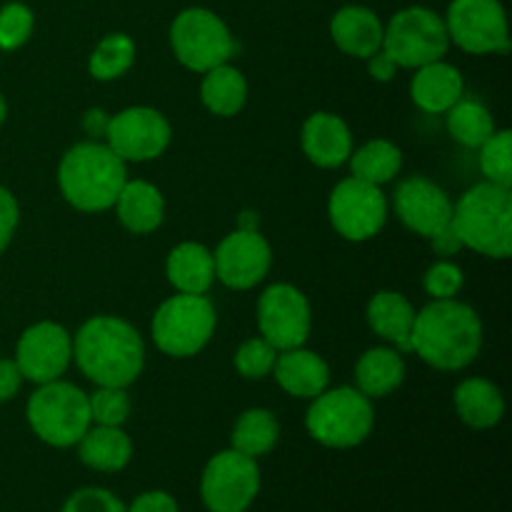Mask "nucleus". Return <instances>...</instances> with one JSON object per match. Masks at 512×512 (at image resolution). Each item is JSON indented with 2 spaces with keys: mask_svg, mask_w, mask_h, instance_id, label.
<instances>
[{
  "mask_svg": "<svg viewBox=\"0 0 512 512\" xmlns=\"http://www.w3.org/2000/svg\"><path fill=\"white\" fill-rule=\"evenodd\" d=\"M125 183L128 163L98 140L73 145L58 165L60 193L80 213L110 210Z\"/></svg>",
  "mask_w": 512,
  "mask_h": 512,
  "instance_id": "obj_3",
  "label": "nucleus"
},
{
  "mask_svg": "<svg viewBox=\"0 0 512 512\" xmlns=\"http://www.w3.org/2000/svg\"><path fill=\"white\" fill-rule=\"evenodd\" d=\"M455 410L460 420L473 430H490L503 420L505 400L498 385L485 378H468L455 388Z\"/></svg>",
  "mask_w": 512,
  "mask_h": 512,
  "instance_id": "obj_25",
  "label": "nucleus"
},
{
  "mask_svg": "<svg viewBox=\"0 0 512 512\" xmlns=\"http://www.w3.org/2000/svg\"><path fill=\"white\" fill-rule=\"evenodd\" d=\"M445 115L450 135L465 148H480L495 133L493 113L480 100L460 98Z\"/></svg>",
  "mask_w": 512,
  "mask_h": 512,
  "instance_id": "obj_31",
  "label": "nucleus"
},
{
  "mask_svg": "<svg viewBox=\"0 0 512 512\" xmlns=\"http://www.w3.org/2000/svg\"><path fill=\"white\" fill-rule=\"evenodd\" d=\"M405 360L395 348H370L355 363V383L370 400L388 398L403 385Z\"/></svg>",
  "mask_w": 512,
  "mask_h": 512,
  "instance_id": "obj_27",
  "label": "nucleus"
},
{
  "mask_svg": "<svg viewBox=\"0 0 512 512\" xmlns=\"http://www.w3.org/2000/svg\"><path fill=\"white\" fill-rule=\"evenodd\" d=\"M73 358L90 383L128 388L143 373L145 345L128 320L95 315L75 333Z\"/></svg>",
  "mask_w": 512,
  "mask_h": 512,
  "instance_id": "obj_1",
  "label": "nucleus"
},
{
  "mask_svg": "<svg viewBox=\"0 0 512 512\" xmlns=\"http://www.w3.org/2000/svg\"><path fill=\"white\" fill-rule=\"evenodd\" d=\"M368 73L373 80L388 83V80H393L395 73H398V65H395V60L390 58L383 48H380L378 53H373L368 58Z\"/></svg>",
  "mask_w": 512,
  "mask_h": 512,
  "instance_id": "obj_42",
  "label": "nucleus"
},
{
  "mask_svg": "<svg viewBox=\"0 0 512 512\" xmlns=\"http://www.w3.org/2000/svg\"><path fill=\"white\" fill-rule=\"evenodd\" d=\"M165 275L178 293L205 295L215 283L213 253L200 243L175 245L165 260Z\"/></svg>",
  "mask_w": 512,
  "mask_h": 512,
  "instance_id": "obj_24",
  "label": "nucleus"
},
{
  "mask_svg": "<svg viewBox=\"0 0 512 512\" xmlns=\"http://www.w3.org/2000/svg\"><path fill=\"white\" fill-rule=\"evenodd\" d=\"M383 30L378 13L363 5H345L330 20V35L333 43L345 55L368 60L370 55L383 48Z\"/></svg>",
  "mask_w": 512,
  "mask_h": 512,
  "instance_id": "obj_20",
  "label": "nucleus"
},
{
  "mask_svg": "<svg viewBox=\"0 0 512 512\" xmlns=\"http://www.w3.org/2000/svg\"><path fill=\"white\" fill-rule=\"evenodd\" d=\"M113 208L123 228L133 235L153 233L165 218L163 193L148 180H128Z\"/></svg>",
  "mask_w": 512,
  "mask_h": 512,
  "instance_id": "obj_22",
  "label": "nucleus"
},
{
  "mask_svg": "<svg viewBox=\"0 0 512 512\" xmlns=\"http://www.w3.org/2000/svg\"><path fill=\"white\" fill-rule=\"evenodd\" d=\"M103 138L123 163H145L160 158L168 150L173 128L160 110L135 105L108 118Z\"/></svg>",
  "mask_w": 512,
  "mask_h": 512,
  "instance_id": "obj_13",
  "label": "nucleus"
},
{
  "mask_svg": "<svg viewBox=\"0 0 512 512\" xmlns=\"http://www.w3.org/2000/svg\"><path fill=\"white\" fill-rule=\"evenodd\" d=\"M170 45L180 65L193 73H208L228 63L235 40L225 20L208 8H185L170 25Z\"/></svg>",
  "mask_w": 512,
  "mask_h": 512,
  "instance_id": "obj_9",
  "label": "nucleus"
},
{
  "mask_svg": "<svg viewBox=\"0 0 512 512\" xmlns=\"http://www.w3.org/2000/svg\"><path fill=\"white\" fill-rule=\"evenodd\" d=\"M18 220H20L18 200H15V195L10 193L8 188L0 185V255L5 253V248H8L10 240H13L15 228H18Z\"/></svg>",
  "mask_w": 512,
  "mask_h": 512,
  "instance_id": "obj_39",
  "label": "nucleus"
},
{
  "mask_svg": "<svg viewBox=\"0 0 512 512\" xmlns=\"http://www.w3.org/2000/svg\"><path fill=\"white\" fill-rule=\"evenodd\" d=\"M35 28L33 10L25 3H5L0 8V50H18L30 40Z\"/></svg>",
  "mask_w": 512,
  "mask_h": 512,
  "instance_id": "obj_35",
  "label": "nucleus"
},
{
  "mask_svg": "<svg viewBox=\"0 0 512 512\" xmlns=\"http://www.w3.org/2000/svg\"><path fill=\"white\" fill-rule=\"evenodd\" d=\"M483 348L480 315L460 300H433L415 313L410 350L435 370H463Z\"/></svg>",
  "mask_w": 512,
  "mask_h": 512,
  "instance_id": "obj_2",
  "label": "nucleus"
},
{
  "mask_svg": "<svg viewBox=\"0 0 512 512\" xmlns=\"http://www.w3.org/2000/svg\"><path fill=\"white\" fill-rule=\"evenodd\" d=\"M313 325L310 303L298 288L275 283L265 288L258 300L260 338L268 340L278 353L305 345Z\"/></svg>",
  "mask_w": 512,
  "mask_h": 512,
  "instance_id": "obj_14",
  "label": "nucleus"
},
{
  "mask_svg": "<svg viewBox=\"0 0 512 512\" xmlns=\"http://www.w3.org/2000/svg\"><path fill=\"white\" fill-rule=\"evenodd\" d=\"M450 43L470 55L508 53V15L500 0H453L445 13Z\"/></svg>",
  "mask_w": 512,
  "mask_h": 512,
  "instance_id": "obj_11",
  "label": "nucleus"
},
{
  "mask_svg": "<svg viewBox=\"0 0 512 512\" xmlns=\"http://www.w3.org/2000/svg\"><path fill=\"white\" fill-rule=\"evenodd\" d=\"M30 430L53 448H73L93 425L88 393L65 380L38 385L25 405Z\"/></svg>",
  "mask_w": 512,
  "mask_h": 512,
  "instance_id": "obj_6",
  "label": "nucleus"
},
{
  "mask_svg": "<svg viewBox=\"0 0 512 512\" xmlns=\"http://www.w3.org/2000/svg\"><path fill=\"white\" fill-rule=\"evenodd\" d=\"M453 228L463 248L493 260L512 255V190L478 183L453 205Z\"/></svg>",
  "mask_w": 512,
  "mask_h": 512,
  "instance_id": "obj_4",
  "label": "nucleus"
},
{
  "mask_svg": "<svg viewBox=\"0 0 512 512\" xmlns=\"http://www.w3.org/2000/svg\"><path fill=\"white\" fill-rule=\"evenodd\" d=\"M430 243H433V250L443 260L453 258V255H458L460 250H463V243H460V238H458V233H455L453 223H450L445 230H440L438 235H433V238H430Z\"/></svg>",
  "mask_w": 512,
  "mask_h": 512,
  "instance_id": "obj_43",
  "label": "nucleus"
},
{
  "mask_svg": "<svg viewBox=\"0 0 512 512\" xmlns=\"http://www.w3.org/2000/svg\"><path fill=\"white\" fill-rule=\"evenodd\" d=\"M368 325L378 338L393 343L398 350L410 353L415 308L398 290H380L368 303Z\"/></svg>",
  "mask_w": 512,
  "mask_h": 512,
  "instance_id": "obj_23",
  "label": "nucleus"
},
{
  "mask_svg": "<svg viewBox=\"0 0 512 512\" xmlns=\"http://www.w3.org/2000/svg\"><path fill=\"white\" fill-rule=\"evenodd\" d=\"M260 493V468L255 458L223 450L208 460L200 478V498L208 512H245Z\"/></svg>",
  "mask_w": 512,
  "mask_h": 512,
  "instance_id": "obj_10",
  "label": "nucleus"
},
{
  "mask_svg": "<svg viewBox=\"0 0 512 512\" xmlns=\"http://www.w3.org/2000/svg\"><path fill=\"white\" fill-rule=\"evenodd\" d=\"M135 63V43L125 33H110L95 45L88 70L95 80H115L128 73Z\"/></svg>",
  "mask_w": 512,
  "mask_h": 512,
  "instance_id": "obj_32",
  "label": "nucleus"
},
{
  "mask_svg": "<svg viewBox=\"0 0 512 512\" xmlns=\"http://www.w3.org/2000/svg\"><path fill=\"white\" fill-rule=\"evenodd\" d=\"M20 385H23V375H20L15 360L0 358V403H8L18 395Z\"/></svg>",
  "mask_w": 512,
  "mask_h": 512,
  "instance_id": "obj_41",
  "label": "nucleus"
},
{
  "mask_svg": "<svg viewBox=\"0 0 512 512\" xmlns=\"http://www.w3.org/2000/svg\"><path fill=\"white\" fill-rule=\"evenodd\" d=\"M480 170H483L488 183L512 188V133L510 130H495V133L480 145Z\"/></svg>",
  "mask_w": 512,
  "mask_h": 512,
  "instance_id": "obj_33",
  "label": "nucleus"
},
{
  "mask_svg": "<svg viewBox=\"0 0 512 512\" xmlns=\"http://www.w3.org/2000/svg\"><path fill=\"white\" fill-rule=\"evenodd\" d=\"M300 143H303V153L308 155L310 163L318 168H340L348 163L350 153H353V133H350L348 123L340 115L333 113H313L303 123V133H300Z\"/></svg>",
  "mask_w": 512,
  "mask_h": 512,
  "instance_id": "obj_18",
  "label": "nucleus"
},
{
  "mask_svg": "<svg viewBox=\"0 0 512 512\" xmlns=\"http://www.w3.org/2000/svg\"><path fill=\"white\" fill-rule=\"evenodd\" d=\"M463 90V75L455 65L445 63V60H435V63L418 68L413 75V83H410L413 103L433 115L448 113L463 98Z\"/></svg>",
  "mask_w": 512,
  "mask_h": 512,
  "instance_id": "obj_21",
  "label": "nucleus"
},
{
  "mask_svg": "<svg viewBox=\"0 0 512 512\" xmlns=\"http://www.w3.org/2000/svg\"><path fill=\"white\" fill-rule=\"evenodd\" d=\"M238 230H258V215H255V213L240 215V228Z\"/></svg>",
  "mask_w": 512,
  "mask_h": 512,
  "instance_id": "obj_45",
  "label": "nucleus"
},
{
  "mask_svg": "<svg viewBox=\"0 0 512 512\" xmlns=\"http://www.w3.org/2000/svg\"><path fill=\"white\" fill-rule=\"evenodd\" d=\"M128 512H180V508L173 495L163 493V490H148V493L138 495L133 505H128Z\"/></svg>",
  "mask_w": 512,
  "mask_h": 512,
  "instance_id": "obj_40",
  "label": "nucleus"
},
{
  "mask_svg": "<svg viewBox=\"0 0 512 512\" xmlns=\"http://www.w3.org/2000/svg\"><path fill=\"white\" fill-rule=\"evenodd\" d=\"M278 350L265 338H250L235 353V370L248 380H263L273 373Z\"/></svg>",
  "mask_w": 512,
  "mask_h": 512,
  "instance_id": "obj_36",
  "label": "nucleus"
},
{
  "mask_svg": "<svg viewBox=\"0 0 512 512\" xmlns=\"http://www.w3.org/2000/svg\"><path fill=\"white\" fill-rule=\"evenodd\" d=\"M383 50L398 68L418 70L435 60H443L450 50L443 15L423 5L398 10L383 30Z\"/></svg>",
  "mask_w": 512,
  "mask_h": 512,
  "instance_id": "obj_8",
  "label": "nucleus"
},
{
  "mask_svg": "<svg viewBox=\"0 0 512 512\" xmlns=\"http://www.w3.org/2000/svg\"><path fill=\"white\" fill-rule=\"evenodd\" d=\"M393 208L405 228L428 240L453 223V200L440 185L420 175L403 180L395 188Z\"/></svg>",
  "mask_w": 512,
  "mask_h": 512,
  "instance_id": "obj_17",
  "label": "nucleus"
},
{
  "mask_svg": "<svg viewBox=\"0 0 512 512\" xmlns=\"http://www.w3.org/2000/svg\"><path fill=\"white\" fill-rule=\"evenodd\" d=\"M215 325L218 315L205 295L178 293L155 310L150 333L160 353L170 358H193L210 343Z\"/></svg>",
  "mask_w": 512,
  "mask_h": 512,
  "instance_id": "obj_7",
  "label": "nucleus"
},
{
  "mask_svg": "<svg viewBox=\"0 0 512 512\" xmlns=\"http://www.w3.org/2000/svg\"><path fill=\"white\" fill-rule=\"evenodd\" d=\"M348 163L353 178H360L373 185H383L390 183L400 173V168H403V153H400V148L395 143L378 138L365 143L355 153H350Z\"/></svg>",
  "mask_w": 512,
  "mask_h": 512,
  "instance_id": "obj_30",
  "label": "nucleus"
},
{
  "mask_svg": "<svg viewBox=\"0 0 512 512\" xmlns=\"http://www.w3.org/2000/svg\"><path fill=\"white\" fill-rule=\"evenodd\" d=\"M5 118H8V103H5L3 93H0V125L5 123Z\"/></svg>",
  "mask_w": 512,
  "mask_h": 512,
  "instance_id": "obj_46",
  "label": "nucleus"
},
{
  "mask_svg": "<svg viewBox=\"0 0 512 512\" xmlns=\"http://www.w3.org/2000/svg\"><path fill=\"white\" fill-rule=\"evenodd\" d=\"M13 360L23 380L35 385L53 383L60 380L73 360V338L63 325L40 320L20 335Z\"/></svg>",
  "mask_w": 512,
  "mask_h": 512,
  "instance_id": "obj_15",
  "label": "nucleus"
},
{
  "mask_svg": "<svg viewBox=\"0 0 512 512\" xmlns=\"http://www.w3.org/2000/svg\"><path fill=\"white\" fill-rule=\"evenodd\" d=\"M280 425L275 415L265 408H250L235 420L230 443L233 450L248 455V458H263L278 445Z\"/></svg>",
  "mask_w": 512,
  "mask_h": 512,
  "instance_id": "obj_29",
  "label": "nucleus"
},
{
  "mask_svg": "<svg viewBox=\"0 0 512 512\" xmlns=\"http://www.w3.org/2000/svg\"><path fill=\"white\" fill-rule=\"evenodd\" d=\"M105 128H108V115H105L103 110H90V113L85 115V130H88L93 138L105 135Z\"/></svg>",
  "mask_w": 512,
  "mask_h": 512,
  "instance_id": "obj_44",
  "label": "nucleus"
},
{
  "mask_svg": "<svg viewBox=\"0 0 512 512\" xmlns=\"http://www.w3.org/2000/svg\"><path fill=\"white\" fill-rule=\"evenodd\" d=\"M215 280L230 290H250L263 283L273 265L270 243L258 230H235L225 235L213 253Z\"/></svg>",
  "mask_w": 512,
  "mask_h": 512,
  "instance_id": "obj_16",
  "label": "nucleus"
},
{
  "mask_svg": "<svg viewBox=\"0 0 512 512\" xmlns=\"http://www.w3.org/2000/svg\"><path fill=\"white\" fill-rule=\"evenodd\" d=\"M465 283V275L460 270V265H455L453 260H438L435 265H430L428 273H425L423 285L425 293L433 300H450L460 293Z\"/></svg>",
  "mask_w": 512,
  "mask_h": 512,
  "instance_id": "obj_37",
  "label": "nucleus"
},
{
  "mask_svg": "<svg viewBox=\"0 0 512 512\" xmlns=\"http://www.w3.org/2000/svg\"><path fill=\"white\" fill-rule=\"evenodd\" d=\"M60 512H128V505L103 488L75 490Z\"/></svg>",
  "mask_w": 512,
  "mask_h": 512,
  "instance_id": "obj_38",
  "label": "nucleus"
},
{
  "mask_svg": "<svg viewBox=\"0 0 512 512\" xmlns=\"http://www.w3.org/2000/svg\"><path fill=\"white\" fill-rule=\"evenodd\" d=\"M203 83H200V100L205 108L220 118H233L243 110L245 100H248V80L233 65L223 63L218 68L203 73Z\"/></svg>",
  "mask_w": 512,
  "mask_h": 512,
  "instance_id": "obj_28",
  "label": "nucleus"
},
{
  "mask_svg": "<svg viewBox=\"0 0 512 512\" xmlns=\"http://www.w3.org/2000/svg\"><path fill=\"white\" fill-rule=\"evenodd\" d=\"M328 215L338 235L350 243H365L388 223V198L380 185L350 175L340 180L330 193Z\"/></svg>",
  "mask_w": 512,
  "mask_h": 512,
  "instance_id": "obj_12",
  "label": "nucleus"
},
{
  "mask_svg": "<svg viewBox=\"0 0 512 512\" xmlns=\"http://www.w3.org/2000/svg\"><path fill=\"white\" fill-rule=\"evenodd\" d=\"M273 375L285 393L300 400L318 398L330 383L328 363L313 350H305L303 345L278 353Z\"/></svg>",
  "mask_w": 512,
  "mask_h": 512,
  "instance_id": "obj_19",
  "label": "nucleus"
},
{
  "mask_svg": "<svg viewBox=\"0 0 512 512\" xmlns=\"http://www.w3.org/2000/svg\"><path fill=\"white\" fill-rule=\"evenodd\" d=\"M78 455L90 470L98 473H120L133 458V440L123 428L90 425L88 433L78 440Z\"/></svg>",
  "mask_w": 512,
  "mask_h": 512,
  "instance_id": "obj_26",
  "label": "nucleus"
},
{
  "mask_svg": "<svg viewBox=\"0 0 512 512\" xmlns=\"http://www.w3.org/2000/svg\"><path fill=\"white\" fill-rule=\"evenodd\" d=\"M90 420L95 425H110V428H123L130 415V398L125 388H105L98 385L95 393L88 395Z\"/></svg>",
  "mask_w": 512,
  "mask_h": 512,
  "instance_id": "obj_34",
  "label": "nucleus"
},
{
  "mask_svg": "<svg viewBox=\"0 0 512 512\" xmlns=\"http://www.w3.org/2000/svg\"><path fill=\"white\" fill-rule=\"evenodd\" d=\"M375 425L373 400L358 388L323 390L305 413V428L315 443L348 450L368 440Z\"/></svg>",
  "mask_w": 512,
  "mask_h": 512,
  "instance_id": "obj_5",
  "label": "nucleus"
}]
</instances>
